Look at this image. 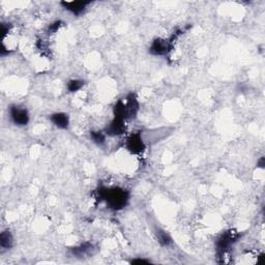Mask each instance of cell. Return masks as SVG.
I'll return each instance as SVG.
<instances>
[{"label": "cell", "instance_id": "obj_14", "mask_svg": "<svg viewBox=\"0 0 265 265\" xmlns=\"http://www.w3.org/2000/svg\"><path fill=\"white\" fill-rule=\"evenodd\" d=\"M86 85V81L82 79H71L67 82V91L69 94H77Z\"/></svg>", "mask_w": 265, "mask_h": 265}, {"label": "cell", "instance_id": "obj_17", "mask_svg": "<svg viewBox=\"0 0 265 265\" xmlns=\"http://www.w3.org/2000/svg\"><path fill=\"white\" fill-rule=\"evenodd\" d=\"M131 264H149L151 263L150 260L148 259H144V258H135L130 261Z\"/></svg>", "mask_w": 265, "mask_h": 265}, {"label": "cell", "instance_id": "obj_8", "mask_svg": "<svg viewBox=\"0 0 265 265\" xmlns=\"http://www.w3.org/2000/svg\"><path fill=\"white\" fill-rule=\"evenodd\" d=\"M125 109H126V118L127 120H136L140 111V102L136 94L130 93L125 96Z\"/></svg>", "mask_w": 265, "mask_h": 265}, {"label": "cell", "instance_id": "obj_4", "mask_svg": "<svg viewBox=\"0 0 265 265\" xmlns=\"http://www.w3.org/2000/svg\"><path fill=\"white\" fill-rule=\"evenodd\" d=\"M124 147L131 154L140 155L146 150V143L141 132L131 133L124 141Z\"/></svg>", "mask_w": 265, "mask_h": 265}, {"label": "cell", "instance_id": "obj_3", "mask_svg": "<svg viewBox=\"0 0 265 265\" xmlns=\"http://www.w3.org/2000/svg\"><path fill=\"white\" fill-rule=\"evenodd\" d=\"M8 117H10L11 122L18 126V127H23L27 126L30 121V114L27 110L26 107H23L21 105L13 104L7 109Z\"/></svg>", "mask_w": 265, "mask_h": 265}, {"label": "cell", "instance_id": "obj_15", "mask_svg": "<svg viewBox=\"0 0 265 265\" xmlns=\"http://www.w3.org/2000/svg\"><path fill=\"white\" fill-rule=\"evenodd\" d=\"M63 26H65V22H63L62 20H55V21H53L52 23H50L47 26V28H46V33H47L48 35L55 34V33H57L62 28Z\"/></svg>", "mask_w": 265, "mask_h": 265}, {"label": "cell", "instance_id": "obj_12", "mask_svg": "<svg viewBox=\"0 0 265 265\" xmlns=\"http://www.w3.org/2000/svg\"><path fill=\"white\" fill-rule=\"evenodd\" d=\"M89 139L96 146H103L106 144L107 135L104 130H93L89 132Z\"/></svg>", "mask_w": 265, "mask_h": 265}, {"label": "cell", "instance_id": "obj_2", "mask_svg": "<svg viewBox=\"0 0 265 265\" xmlns=\"http://www.w3.org/2000/svg\"><path fill=\"white\" fill-rule=\"evenodd\" d=\"M241 234L233 230H226L222 232L216 240V251L218 257H223L230 251L231 246L239 241Z\"/></svg>", "mask_w": 265, "mask_h": 265}, {"label": "cell", "instance_id": "obj_6", "mask_svg": "<svg viewBox=\"0 0 265 265\" xmlns=\"http://www.w3.org/2000/svg\"><path fill=\"white\" fill-rule=\"evenodd\" d=\"M125 121L126 120L123 118L113 116L112 120L104 127V132L107 137H120L124 135L126 133Z\"/></svg>", "mask_w": 265, "mask_h": 265}, {"label": "cell", "instance_id": "obj_13", "mask_svg": "<svg viewBox=\"0 0 265 265\" xmlns=\"http://www.w3.org/2000/svg\"><path fill=\"white\" fill-rule=\"evenodd\" d=\"M155 237H157V241L162 246H169L172 244L173 240L171 235L161 228H155Z\"/></svg>", "mask_w": 265, "mask_h": 265}, {"label": "cell", "instance_id": "obj_7", "mask_svg": "<svg viewBox=\"0 0 265 265\" xmlns=\"http://www.w3.org/2000/svg\"><path fill=\"white\" fill-rule=\"evenodd\" d=\"M93 3L91 1H83V0H80V1H61L59 4L63 10L69 12L72 16L75 17H81L84 15L87 11L88 6Z\"/></svg>", "mask_w": 265, "mask_h": 265}, {"label": "cell", "instance_id": "obj_16", "mask_svg": "<svg viewBox=\"0 0 265 265\" xmlns=\"http://www.w3.org/2000/svg\"><path fill=\"white\" fill-rule=\"evenodd\" d=\"M13 23L11 22H1V34H2V42L4 41V39L8 35L13 29Z\"/></svg>", "mask_w": 265, "mask_h": 265}, {"label": "cell", "instance_id": "obj_11", "mask_svg": "<svg viewBox=\"0 0 265 265\" xmlns=\"http://www.w3.org/2000/svg\"><path fill=\"white\" fill-rule=\"evenodd\" d=\"M15 240L11 230L5 229L0 233V248L2 250H11L14 248Z\"/></svg>", "mask_w": 265, "mask_h": 265}, {"label": "cell", "instance_id": "obj_18", "mask_svg": "<svg viewBox=\"0 0 265 265\" xmlns=\"http://www.w3.org/2000/svg\"><path fill=\"white\" fill-rule=\"evenodd\" d=\"M264 166H265V159H264V157H261V158L257 161V167L263 169Z\"/></svg>", "mask_w": 265, "mask_h": 265}, {"label": "cell", "instance_id": "obj_5", "mask_svg": "<svg viewBox=\"0 0 265 265\" xmlns=\"http://www.w3.org/2000/svg\"><path fill=\"white\" fill-rule=\"evenodd\" d=\"M173 50V46L168 42V40L162 38H155L151 41L148 52L152 56H167L168 54Z\"/></svg>", "mask_w": 265, "mask_h": 265}, {"label": "cell", "instance_id": "obj_1", "mask_svg": "<svg viewBox=\"0 0 265 265\" xmlns=\"http://www.w3.org/2000/svg\"><path fill=\"white\" fill-rule=\"evenodd\" d=\"M96 198L99 202H105L109 209L120 212L125 208L130 202V191L120 187L99 186L96 190Z\"/></svg>", "mask_w": 265, "mask_h": 265}, {"label": "cell", "instance_id": "obj_10", "mask_svg": "<svg viewBox=\"0 0 265 265\" xmlns=\"http://www.w3.org/2000/svg\"><path fill=\"white\" fill-rule=\"evenodd\" d=\"M94 251L95 245L88 241H85L77 246H74V248L70 249V253L76 258H84L86 256L93 255Z\"/></svg>", "mask_w": 265, "mask_h": 265}, {"label": "cell", "instance_id": "obj_9", "mask_svg": "<svg viewBox=\"0 0 265 265\" xmlns=\"http://www.w3.org/2000/svg\"><path fill=\"white\" fill-rule=\"evenodd\" d=\"M49 120L58 130L67 131L70 129L71 118L66 112H54L49 115Z\"/></svg>", "mask_w": 265, "mask_h": 265}]
</instances>
